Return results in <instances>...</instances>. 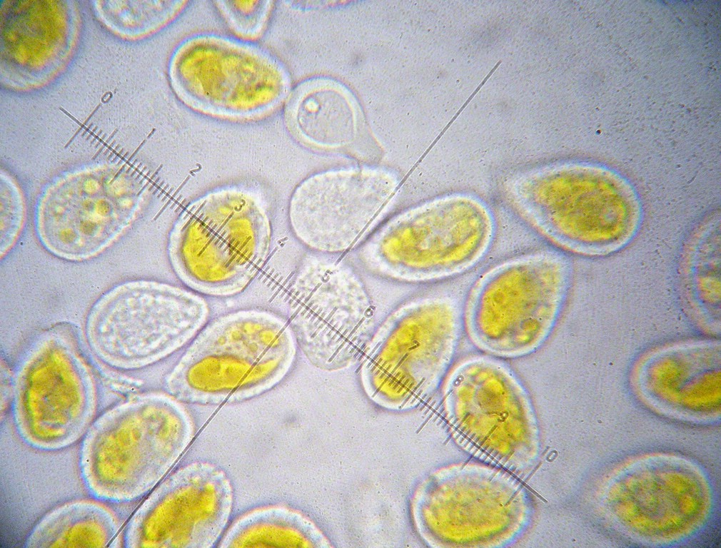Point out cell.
<instances>
[{"label": "cell", "mask_w": 721, "mask_h": 548, "mask_svg": "<svg viewBox=\"0 0 721 548\" xmlns=\"http://www.w3.org/2000/svg\"><path fill=\"white\" fill-rule=\"evenodd\" d=\"M271 225L260 197L223 188L189 204L169 238L171 263L191 288L210 294L242 290L263 263Z\"/></svg>", "instance_id": "obj_1"}, {"label": "cell", "mask_w": 721, "mask_h": 548, "mask_svg": "<svg viewBox=\"0 0 721 548\" xmlns=\"http://www.w3.org/2000/svg\"><path fill=\"white\" fill-rule=\"evenodd\" d=\"M206 315L204 300L192 293L152 280H131L110 289L94 304L86 335L103 362L131 370L181 347Z\"/></svg>", "instance_id": "obj_2"}, {"label": "cell", "mask_w": 721, "mask_h": 548, "mask_svg": "<svg viewBox=\"0 0 721 548\" xmlns=\"http://www.w3.org/2000/svg\"><path fill=\"white\" fill-rule=\"evenodd\" d=\"M458 330V312L448 300L428 298L400 306L375 329L358 362L368 395L393 408L420 401L450 364Z\"/></svg>", "instance_id": "obj_3"}, {"label": "cell", "mask_w": 721, "mask_h": 548, "mask_svg": "<svg viewBox=\"0 0 721 548\" xmlns=\"http://www.w3.org/2000/svg\"><path fill=\"white\" fill-rule=\"evenodd\" d=\"M145 186L125 169L96 167L63 174L42 191L35 225L42 246L57 258L83 261L103 253L131 227Z\"/></svg>", "instance_id": "obj_4"}, {"label": "cell", "mask_w": 721, "mask_h": 548, "mask_svg": "<svg viewBox=\"0 0 721 548\" xmlns=\"http://www.w3.org/2000/svg\"><path fill=\"white\" fill-rule=\"evenodd\" d=\"M12 412L21 440L42 451L69 447L94 422L97 389L80 353L60 337L41 341L14 382Z\"/></svg>", "instance_id": "obj_5"}, {"label": "cell", "mask_w": 721, "mask_h": 548, "mask_svg": "<svg viewBox=\"0 0 721 548\" xmlns=\"http://www.w3.org/2000/svg\"><path fill=\"white\" fill-rule=\"evenodd\" d=\"M153 394L131 397L96 419L84 437L80 470L99 500L128 502L161 477L171 408Z\"/></svg>", "instance_id": "obj_6"}, {"label": "cell", "mask_w": 721, "mask_h": 548, "mask_svg": "<svg viewBox=\"0 0 721 548\" xmlns=\"http://www.w3.org/2000/svg\"><path fill=\"white\" fill-rule=\"evenodd\" d=\"M297 341L290 323L262 311L232 313L193 342L173 377L190 389L228 395L273 383L290 370Z\"/></svg>", "instance_id": "obj_7"}, {"label": "cell", "mask_w": 721, "mask_h": 548, "mask_svg": "<svg viewBox=\"0 0 721 548\" xmlns=\"http://www.w3.org/2000/svg\"><path fill=\"white\" fill-rule=\"evenodd\" d=\"M289 309L298 345L320 370H341L358 362L375 330L364 286L341 263L316 262L302 268Z\"/></svg>", "instance_id": "obj_8"}, {"label": "cell", "mask_w": 721, "mask_h": 548, "mask_svg": "<svg viewBox=\"0 0 721 548\" xmlns=\"http://www.w3.org/2000/svg\"><path fill=\"white\" fill-rule=\"evenodd\" d=\"M397 186L395 177L378 170H341L309 177L291 199L292 229L315 250H346L379 216Z\"/></svg>", "instance_id": "obj_9"}, {"label": "cell", "mask_w": 721, "mask_h": 548, "mask_svg": "<svg viewBox=\"0 0 721 548\" xmlns=\"http://www.w3.org/2000/svg\"><path fill=\"white\" fill-rule=\"evenodd\" d=\"M549 266L509 267L485 283L470 303L468 325L479 346L501 356H518L548 335L560 305Z\"/></svg>", "instance_id": "obj_10"}, {"label": "cell", "mask_w": 721, "mask_h": 548, "mask_svg": "<svg viewBox=\"0 0 721 548\" xmlns=\"http://www.w3.org/2000/svg\"><path fill=\"white\" fill-rule=\"evenodd\" d=\"M121 524L114 512L94 499H76L48 512L28 536L24 547H116Z\"/></svg>", "instance_id": "obj_11"}, {"label": "cell", "mask_w": 721, "mask_h": 548, "mask_svg": "<svg viewBox=\"0 0 721 548\" xmlns=\"http://www.w3.org/2000/svg\"><path fill=\"white\" fill-rule=\"evenodd\" d=\"M298 119L303 134L320 145H343L354 136L352 107L336 90L326 88L310 93L300 104Z\"/></svg>", "instance_id": "obj_12"}, {"label": "cell", "mask_w": 721, "mask_h": 548, "mask_svg": "<svg viewBox=\"0 0 721 548\" xmlns=\"http://www.w3.org/2000/svg\"><path fill=\"white\" fill-rule=\"evenodd\" d=\"M26 218L23 192L8 173L1 175V256L14 247L22 231Z\"/></svg>", "instance_id": "obj_13"}]
</instances>
